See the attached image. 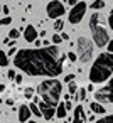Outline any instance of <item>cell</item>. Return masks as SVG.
I'll return each instance as SVG.
<instances>
[{
    "mask_svg": "<svg viewBox=\"0 0 113 123\" xmlns=\"http://www.w3.org/2000/svg\"><path fill=\"white\" fill-rule=\"evenodd\" d=\"M66 54L54 44L39 49H20L15 52L14 64L17 69L29 76H49L56 78L63 73Z\"/></svg>",
    "mask_w": 113,
    "mask_h": 123,
    "instance_id": "1",
    "label": "cell"
},
{
    "mask_svg": "<svg viewBox=\"0 0 113 123\" xmlns=\"http://www.w3.org/2000/svg\"><path fill=\"white\" fill-rule=\"evenodd\" d=\"M113 73V52H101L94 64L89 69V81L91 83H103Z\"/></svg>",
    "mask_w": 113,
    "mask_h": 123,
    "instance_id": "2",
    "label": "cell"
},
{
    "mask_svg": "<svg viewBox=\"0 0 113 123\" xmlns=\"http://www.w3.org/2000/svg\"><path fill=\"white\" fill-rule=\"evenodd\" d=\"M61 91H63V84H61V81H57L56 78L46 79V81H42V83L37 84V94H39L41 99H42L46 105H49V106H57Z\"/></svg>",
    "mask_w": 113,
    "mask_h": 123,
    "instance_id": "3",
    "label": "cell"
},
{
    "mask_svg": "<svg viewBox=\"0 0 113 123\" xmlns=\"http://www.w3.org/2000/svg\"><path fill=\"white\" fill-rule=\"evenodd\" d=\"M89 31H91L93 41L96 42L98 47H105L108 44L110 37H108V31H106L105 19L101 17V14L93 12V15L89 17Z\"/></svg>",
    "mask_w": 113,
    "mask_h": 123,
    "instance_id": "4",
    "label": "cell"
},
{
    "mask_svg": "<svg viewBox=\"0 0 113 123\" xmlns=\"http://www.w3.org/2000/svg\"><path fill=\"white\" fill-rule=\"evenodd\" d=\"M76 47H78V57L79 61L84 64V62H89L91 56H93V42L88 39V37H78L76 41Z\"/></svg>",
    "mask_w": 113,
    "mask_h": 123,
    "instance_id": "5",
    "label": "cell"
},
{
    "mask_svg": "<svg viewBox=\"0 0 113 123\" xmlns=\"http://www.w3.org/2000/svg\"><path fill=\"white\" fill-rule=\"evenodd\" d=\"M86 9H88V5H86L84 2H76V4L73 5L71 12H69L68 20H69L71 24H79V22H81V19H83V17H84V14H86Z\"/></svg>",
    "mask_w": 113,
    "mask_h": 123,
    "instance_id": "6",
    "label": "cell"
},
{
    "mask_svg": "<svg viewBox=\"0 0 113 123\" xmlns=\"http://www.w3.org/2000/svg\"><path fill=\"white\" fill-rule=\"evenodd\" d=\"M46 12H47L49 19H57V17L64 15V5L59 2V0H52V2L47 4Z\"/></svg>",
    "mask_w": 113,
    "mask_h": 123,
    "instance_id": "7",
    "label": "cell"
},
{
    "mask_svg": "<svg viewBox=\"0 0 113 123\" xmlns=\"http://www.w3.org/2000/svg\"><path fill=\"white\" fill-rule=\"evenodd\" d=\"M94 99L100 101V103H113V96H111V93L108 91L106 86L101 88V89H98V91L94 93Z\"/></svg>",
    "mask_w": 113,
    "mask_h": 123,
    "instance_id": "8",
    "label": "cell"
},
{
    "mask_svg": "<svg viewBox=\"0 0 113 123\" xmlns=\"http://www.w3.org/2000/svg\"><path fill=\"white\" fill-rule=\"evenodd\" d=\"M37 106L41 108V113H42V116L46 118V120H51L52 116H54V106H49V105H46L41 98H39V101H37Z\"/></svg>",
    "mask_w": 113,
    "mask_h": 123,
    "instance_id": "9",
    "label": "cell"
},
{
    "mask_svg": "<svg viewBox=\"0 0 113 123\" xmlns=\"http://www.w3.org/2000/svg\"><path fill=\"white\" fill-rule=\"evenodd\" d=\"M88 118H86V115H84V108L81 106V105H78L76 108H74V116H73V121L74 123H84Z\"/></svg>",
    "mask_w": 113,
    "mask_h": 123,
    "instance_id": "10",
    "label": "cell"
},
{
    "mask_svg": "<svg viewBox=\"0 0 113 123\" xmlns=\"http://www.w3.org/2000/svg\"><path fill=\"white\" fill-rule=\"evenodd\" d=\"M24 37H25L27 42H34L37 39V29L34 25H27L25 31H24Z\"/></svg>",
    "mask_w": 113,
    "mask_h": 123,
    "instance_id": "11",
    "label": "cell"
},
{
    "mask_svg": "<svg viewBox=\"0 0 113 123\" xmlns=\"http://www.w3.org/2000/svg\"><path fill=\"white\" fill-rule=\"evenodd\" d=\"M29 116H31V108L27 105H20V108H19V120L20 121H27Z\"/></svg>",
    "mask_w": 113,
    "mask_h": 123,
    "instance_id": "12",
    "label": "cell"
},
{
    "mask_svg": "<svg viewBox=\"0 0 113 123\" xmlns=\"http://www.w3.org/2000/svg\"><path fill=\"white\" fill-rule=\"evenodd\" d=\"M89 108H91V111H93L94 115H103V113L106 111V110H105V106H103L100 101H96V99H94V101L89 105Z\"/></svg>",
    "mask_w": 113,
    "mask_h": 123,
    "instance_id": "13",
    "label": "cell"
},
{
    "mask_svg": "<svg viewBox=\"0 0 113 123\" xmlns=\"http://www.w3.org/2000/svg\"><path fill=\"white\" fill-rule=\"evenodd\" d=\"M66 115H68L66 105H64V103H57V108H56V116H57V118H66Z\"/></svg>",
    "mask_w": 113,
    "mask_h": 123,
    "instance_id": "14",
    "label": "cell"
},
{
    "mask_svg": "<svg viewBox=\"0 0 113 123\" xmlns=\"http://www.w3.org/2000/svg\"><path fill=\"white\" fill-rule=\"evenodd\" d=\"M86 93H88V91H86V88L76 89V93H74V96H73V98H74L76 101H84V99H86Z\"/></svg>",
    "mask_w": 113,
    "mask_h": 123,
    "instance_id": "15",
    "label": "cell"
},
{
    "mask_svg": "<svg viewBox=\"0 0 113 123\" xmlns=\"http://www.w3.org/2000/svg\"><path fill=\"white\" fill-rule=\"evenodd\" d=\"M29 108H31V113L32 115H36V116H41L42 113H41V110H39V106H37V103L36 101H32L31 105H29Z\"/></svg>",
    "mask_w": 113,
    "mask_h": 123,
    "instance_id": "16",
    "label": "cell"
},
{
    "mask_svg": "<svg viewBox=\"0 0 113 123\" xmlns=\"http://www.w3.org/2000/svg\"><path fill=\"white\" fill-rule=\"evenodd\" d=\"M105 7V0H94V2L91 4V9L96 10V9H103Z\"/></svg>",
    "mask_w": 113,
    "mask_h": 123,
    "instance_id": "17",
    "label": "cell"
},
{
    "mask_svg": "<svg viewBox=\"0 0 113 123\" xmlns=\"http://www.w3.org/2000/svg\"><path fill=\"white\" fill-rule=\"evenodd\" d=\"M9 64V57L4 51H0V66H7Z\"/></svg>",
    "mask_w": 113,
    "mask_h": 123,
    "instance_id": "18",
    "label": "cell"
},
{
    "mask_svg": "<svg viewBox=\"0 0 113 123\" xmlns=\"http://www.w3.org/2000/svg\"><path fill=\"white\" fill-rule=\"evenodd\" d=\"M63 27H64V22L57 17V19H56V22H54V31H61Z\"/></svg>",
    "mask_w": 113,
    "mask_h": 123,
    "instance_id": "19",
    "label": "cell"
},
{
    "mask_svg": "<svg viewBox=\"0 0 113 123\" xmlns=\"http://www.w3.org/2000/svg\"><path fill=\"white\" fill-rule=\"evenodd\" d=\"M19 36H20V32H19L17 29H10V32H9V37H10V39H14V41H15Z\"/></svg>",
    "mask_w": 113,
    "mask_h": 123,
    "instance_id": "20",
    "label": "cell"
},
{
    "mask_svg": "<svg viewBox=\"0 0 113 123\" xmlns=\"http://www.w3.org/2000/svg\"><path fill=\"white\" fill-rule=\"evenodd\" d=\"M68 89H69V94H74L78 88H76V84H74V83H71V81H69V84H68Z\"/></svg>",
    "mask_w": 113,
    "mask_h": 123,
    "instance_id": "21",
    "label": "cell"
},
{
    "mask_svg": "<svg viewBox=\"0 0 113 123\" xmlns=\"http://www.w3.org/2000/svg\"><path fill=\"white\" fill-rule=\"evenodd\" d=\"M108 121L113 123V115H106V116H103V118L100 120V123H108Z\"/></svg>",
    "mask_w": 113,
    "mask_h": 123,
    "instance_id": "22",
    "label": "cell"
},
{
    "mask_svg": "<svg viewBox=\"0 0 113 123\" xmlns=\"http://www.w3.org/2000/svg\"><path fill=\"white\" fill-rule=\"evenodd\" d=\"M12 22V17H4V19H0V25H9Z\"/></svg>",
    "mask_w": 113,
    "mask_h": 123,
    "instance_id": "23",
    "label": "cell"
},
{
    "mask_svg": "<svg viewBox=\"0 0 113 123\" xmlns=\"http://www.w3.org/2000/svg\"><path fill=\"white\" fill-rule=\"evenodd\" d=\"M24 96H25V98H32V96H34V89H32V88H27V89L24 91Z\"/></svg>",
    "mask_w": 113,
    "mask_h": 123,
    "instance_id": "24",
    "label": "cell"
},
{
    "mask_svg": "<svg viewBox=\"0 0 113 123\" xmlns=\"http://www.w3.org/2000/svg\"><path fill=\"white\" fill-rule=\"evenodd\" d=\"M108 24H110V29L113 31V7L110 10V15H108Z\"/></svg>",
    "mask_w": 113,
    "mask_h": 123,
    "instance_id": "25",
    "label": "cell"
},
{
    "mask_svg": "<svg viewBox=\"0 0 113 123\" xmlns=\"http://www.w3.org/2000/svg\"><path fill=\"white\" fill-rule=\"evenodd\" d=\"M61 41H63V39H61V36H57V34H54V36H52V41H51V42H54V44H59Z\"/></svg>",
    "mask_w": 113,
    "mask_h": 123,
    "instance_id": "26",
    "label": "cell"
},
{
    "mask_svg": "<svg viewBox=\"0 0 113 123\" xmlns=\"http://www.w3.org/2000/svg\"><path fill=\"white\" fill-rule=\"evenodd\" d=\"M68 57H69V61L74 62V61L78 59V54H74V52H68Z\"/></svg>",
    "mask_w": 113,
    "mask_h": 123,
    "instance_id": "27",
    "label": "cell"
},
{
    "mask_svg": "<svg viewBox=\"0 0 113 123\" xmlns=\"http://www.w3.org/2000/svg\"><path fill=\"white\" fill-rule=\"evenodd\" d=\"M7 76H9V79H15V71H14V69H10V71L7 73Z\"/></svg>",
    "mask_w": 113,
    "mask_h": 123,
    "instance_id": "28",
    "label": "cell"
},
{
    "mask_svg": "<svg viewBox=\"0 0 113 123\" xmlns=\"http://www.w3.org/2000/svg\"><path fill=\"white\" fill-rule=\"evenodd\" d=\"M64 81H66V83H68V81H74V74H66Z\"/></svg>",
    "mask_w": 113,
    "mask_h": 123,
    "instance_id": "29",
    "label": "cell"
},
{
    "mask_svg": "<svg viewBox=\"0 0 113 123\" xmlns=\"http://www.w3.org/2000/svg\"><path fill=\"white\" fill-rule=\"evenodd\" d=\"M64 105H66V110H68V111H69V110L73 108V103H71V101H69L68 98H66V103H64Z\"/></svg>",
    "mask_w": 113,
    "mask_h": 123,
    "instance_id": "30",
    "label": "cell"
},
{
    "mask_svg": "<svg viewBox=\"0 0 113 123\" xmlns=\"http://www.w3.org/2000/svg\"><path fill=\"white\" fill-rule=\"evenodd\" d=\"M106 88H108V91H110V93H111V96H113V79L108 83V86H106Z\"/></svg>",
    "mask_w": 113,
    "mask_h": 123,
    "instance_id": "31",
    "label": "cell"
},
{
    "mask_svg": "<svg viewBox=\"0 0 113 123\" xmlns=\"http://www.w3.org/2000/svg\"><path fill=\"white\" fill-rule=\"evenodd\" d=\"M61 39H63V41H68V39H69V34H68V32H63V34H61Z\"/></svg>",
    "mask_w": 113,
    "mask_h": 123,
    "instance_id": "32",
    "label": "cell"
},
{
    "mask_svg": "<svg viewBox=\"0 0 113 123\" xmlns=\"http://www.w3.org/2000/svg\"><path fill=\"white\" fill-rule=\"evenodd\" d=\"M22 79H24V78H22L20 74H15V81H17V84H20V83H22Z\"/></svg>",
    "mask_w": 113,
    "mask_h": 123,
    "instance_id": "33",
    "label": "cell"
},
{
    "mask_svg": "<svg viewBox=\"0 0 113 123\" xmlns=\"http://www.w3.org/2000/svg\"><path fill=\"white\" fill-rule=\"evenodd\" d=\"M108 52H113V41H108Z\"/></svg>",
    "mask_w": 113,
    "mask_h": 123,
    "instance_id": "34",
    "label": "cell"
},
{
    "mask_svg": "<svg viewBox=\"0 0 113 123\" xmlns=\"http://www.w3.org/2000/svg\"><path fill=\"white\" fill-rule=\"evenodd\" d=\"M15 52H17V51H15V47H12V49H10V51H9V54H7V56H14V54H15Z\"/></svg>",
    "mask_w": 113,
    "mask_h": 123,
    "instance_id": "35",
    "label": "cell"
},
{
    "mask_svg": "<svg viewBox=\"0 0 113 123\" xmlns=\"http://www.w3.org/2000/svg\"><path fill=\"white\" fill-rule=\"evenodd\" d=\"M93 89H94V83H91V84L86 88V91H93Z\"/></svg>",
    "mask_w": 113,
    "mask_h": 123,
    "instance_id": "36",
    "label": "cell"
},
{
    "mask_svg": "<svg viewBox=\"0 0 113 123\" xmlns=\"http://www.w3.org/2000/svg\"><path fill=\"white\" fill-rule=\"evenodd\" d=\"M66 2H68V5H71V7H73V5L78 2V0H66Z\"/></svg>",
    "mask_w": 113,
    "mask_h": 123,
    "instance_id": "37",
    "label": "cell"
},
{
    "mask_svg": "<svg viewBox=\"0 0 113 123\" xmlns=\"http://www.w3.org/2000/svg\"><path fill=\"white\" fill-rule=\"evenodd\" d=\"M2 12H4V14H9V7H7V5H5V7H2Z\"/></svg>",
    "mask_w": 113,
    "mask_h": 123,
    "instance_id": "38",
    "label": "cell"
},
{
    "mask_svg": "<svg viewBox=\"0 0 113 123\" xmlns=\"http://www.w3.org/2000/svg\"><path fill=\"white\" fill-rule=\"evenodd\" d=\"M7 105H9V106H12V105H14V99H12V98H9V99H7Z\"/></svg>",
    "mask_w": 113,
    "mask_h": 123,
    "instance_id": "39",
    "label": "cell"
},
{
    "mask_svg": "<svg viewBox=\"0 0 113 123\" xmlns=\"http://www.w3.org/2000/svg\"><path fill=\"white\" fill-rule=\"evenodd\" d=\"M4 91H5V84L0 83V93H4Z\"/></svg>",
    "mask_w": 113,
    "mask_h": 123,
    "instance_id": "40",
    "label": "cell"
},
{
    "mask_svg": "<svg viewBox=\"0 0 113 123\" xmlns=\"http://www.w3.org/2000/svg\"><path fill=\"white\" fill-rule=\"evenodd\" d=\"M0 103H2V99H0Z\"/></svg>",
    "mask_w": 113,
    "mask_h": 123,
    "instance_id": "41",
    "label": "cell"
},
{
    "mask_svg": "<svg viewBox=\"0 0 113 123\" xmlns=\"http://www.w3.org/2000/svg\"><path fill=\"white\" fill-rule=\"evenodd\" d=\"M64 2H66V0H64Z\"/></svg>",
    "mask_w": 113,
    "mask_h": 123,
    "instance_id": "42",
    "label": "cell"
}]
</instances>
